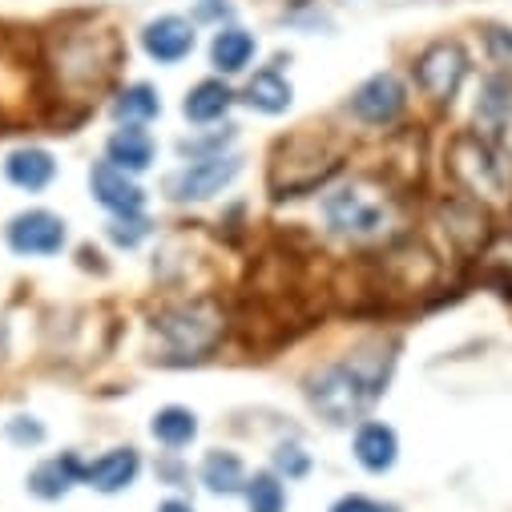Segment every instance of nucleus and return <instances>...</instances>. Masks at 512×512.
Wrapping results in <instances>:
<instances>
[{
  "label": "nucleus",
  "instance_id": "nucleus-1",
  "mask_svg": "<svg viewBox=\"0 0 512 512\" xmlns=\"http://www.w3.org/2000/svg\"><path fill=\"white\" fill-rule=\"evenodd\" d=\"M392 371V355L383 347H363L355 355H343L327 367H319L307 379V400L327 424H351L359 420L379 396Z\"/></svg>",
  "mask_w": 512,
  "mask_h": 512
},
{
  "label": "nucleus",
  "instance_id": "nucleus-2",
  "mask_svg": "<svg viewBox=\"0 0 512 512\" xmlns=\"http://www.w3.org/2000/svg\"><path fill=\"white\" fill-rule=\"evenodd\" d=\"M448 174L480 206L512 198V158L496 142H488L480 134L452 138V146H448Z\"/></svg>",
  "mask_w": 512,
  "mask_h": 512
},
{
  "label": "nucleus",
  "instance_id": "nucleus-3",
  "mask_svg": "<svg viewBox=\"0 0 512 512\" xmlns=\"http://www.w3.org/2000/svg\"><path fill=\"white\" fill-rule=\"evenodd\" d=\"M323 218L331 226V234L347 238V242H375L392 230L396 214H392V202L383 198L379 190L363 186V182H351V186H339L323 198Z\"/></svg>",
  "mask_w": 512,
  "mask_h": 512
},
{
  "label": "nucleus",
  "instance_id": "nucleus-4",
  "mask_svg": "<svg viewBox=\"0 0 512 512\" xmlns=\"http://www.w3.org/2000/svg\"><path fill=\"white\" fill-rule=\"evenodd\" d=\"M226 331V319L214 303L194 299V303H174L154 315V335H162L166 351L178 359H202L206 351L218 347Z\"/></svg>",
  "mask_w": 512,
  "mask_h": 512
},
{
  "label": "nucleus",
  "instance_id": "nucleus-5",
  "mask_svg": "<svg viewBox=\"0 0 512 512\" xmlns=\"http://www.w3.org/2000/svg\"><path fill=\"white\" fill-rule=\"evenodd\" d=\"M299 150H303L299 138L279 146V158L271 166V190H275V198L307 194V190H315L319 182H327L339 170V154L335 150H323L315 138H311V150L307 154H299Z\"/></svg>",
  "mask_w": 512,
  "mask_h": 512
},
{
  "label": "nucleus",
  "instance_id": "nucleus-6",
  "mask_svg": "<svg viewBox=\"0 0 512 512\" xmlns=\"http://www.w3.org/2000/svg\"><path fill=\"white\" fill-rule=\"evenodd\" d=\"M468 69H472V61H468V53H464L460 41H432L416 57V85L424 89L428 101L452 105L456 93H460V85L468 81Z\"/></svg>",
  "mask_w": 512,
  "mask_h": 512
},
{
  "label": "nucleus",
  "instance_id": "nucleus-7",
  "mask_svg": "<svg viewBox=\"0 0 512 512\" xmlns=\"http://www.w3.org/2000/svg\"><path fill=\"white\" fill-rule=\"evenodd\" d=\"M347 113L363 125H396L408 113V85L392 73H371L363 85H355V93L347 97Z\"/></svg>",
  "mask_w": 512,
  "mask_h": 512
},
{
  "label": "nucleus",
  "instance_id": "nucleus-8",
  "mask_svg": "<svg viewBox=\"0 0 512 512\" xmlns=\"http://www.w3.org/2000/svg\"><path fill=\"white\" fill-rule=\"evenodd\" d=\"M242 162L234 154H214V158H194L182 170H174L166 178V194L174 202H206L214 194H222L234 178H238Z\"/></svg>",
  "mask_w": 512,
  "mask_h": 512
},
{
  "label": "nucleus",
  "instance_id": "nucleus-9",
  "mask_svg": "<svg viewBox=\"0 0 512 512\" xmlns=\"http://www.w3.org/2000/svg\"><path fill=\"white\" fill-rule=\"evenodd\" d=\"M5 242L13 254H25V259H49V254H61L69 230L65 218H57L53 210H21L5 226Z\"/></svg>",
  "mask_w": 512,
  "mask_h": 512
},
{
  "label": "nucleus",
  "instance_id": "nucleus-10",
  "mask_svg": "<svg viewBox=\"0 0 512 512\" xmlns=\"http://www.w3.org/2000/svg\"><path fill=\"white\" fill-rule=\"evenodd\" d=\"M198 49V25L182 13H162L142 29V53L158 65H182Z\"/></svg>",
  "mask_w": 512,
  "mask_h": 512
},
{
  "label": "nucleus",
  "instance_id": "nucleus-11",
  "mask_svg": "<svg viewBox=\"0 0 512 512\" xmlns=\"http://www.w3.org/2000/svg\"><path fill=\"white\" fill-rule=\"evenodd\" d=\"M89 190L109 214H142L146 206V190L134 182V174L117 170L113 162H97L89 170Z\"/></svg>",
  "mask_w": 512,
  "mask_h": 512
},
{
  "label": "nucleus",
  "instance_id": "nucleus-12",
  "mask_svg": "<svg viewBox=\"0 0 512 512\" xmlns=\"http://www.w3.org/2000/svg\"><path fill=\"white\" fill-rule=\"evenodd\" d=\"M440 222H444L448 242H452L460 254H476V250L488 242V214H484V206L472 202L468 194L444 202V206H440Z\"/></svg>",
  "mask_w": 512,
  "mask_h": 512
},
{
  "label": "nucleus",
  "instance_id": "nucleus-13",
  "mask_svg": "<svg viewBox=\"0 0 512 512\" xmlns=\"http://www.w3.org/2000/svg\"><path fill=\"white\" fill-rule=\"evenodd\" d=\"M508 121H512V77L492 73L480 81V93H476V134L488 142H500Z\"/></svg>",
  "mask_w": 512,
  "mask_h": 512
},
{
  "label": "nucleus",
  "instance_id": "nucleus-14",
  "mask_svg": "<svg viewBox=\"0 0 512 512\" xmlns=\"http://www.w3.org/2000/svg\"><path fill=\"white\" fill-rule=\"evenodd\" d=\"M138 472H142V456H138V448H113V452L97 456L93 464H85V480H81V484H89L93 492L113 496V492H125V488H130V484L138 480Z\"/></svg>",
  "mask_w": 512,
  "mask_h": 512
},
{
  "label": "nucleus",
  "instance_id": "nucleus-15",
  "mask_svg": "<svg viewBox=\"0 0 512 512\" xmlns=\"http://www.w3.org/2000/svg\"><path fill=\"white\" fill-rule=\"evenodd\" d=\"M351 452H355L359 468H367V472L383 476V472H392V468H396V460H400V436H396V428H388V424L367 420V424H359Z\"/></svg>",
  "mask_w": 512,
  "mask_h": 512
},
{
  "label": "nucleus",
  "instance_id": "nucleus-16",
  "mask_svg": "<svg viewBox=\"0 0 512 512\" xmlns=\"http://www.w3.org/2000/svg\"><path fill=\"white\" fill-rule=\"evenodd\" d=\"M154 154H158V146L146 125H121L105 142V162H113L125 174H146L154 166Z\"/></svg>",
  "mask_w": 512,
  "mask_h": 512
},
{
  "label": "nucleus",
  "instance_id": "nucleus-17",
  "mask_svg": "<svg viewBox=\"0 0 512 512\" xmlns=\"http://www.w3.org/2000/svg\"><path fill=\"white\" fill-rule=\"evenodd\" d=\"M254 53H259V37L246 33L242 25H218L210 41V65L218 77H238L250 69Z\"/></svg>",
  "mask_w": 512,
  "mask_h": 512
},
{
  "label": "nucleus",
  "instance_id": "nucleus-18",
  "mask_svg": "<svg viewBox=\"0 0 512 512\" xmlns=\"http://www.w3.org/2000/svg\"><path fill=\"white\" fill-rule=\"evenodd\" d=\"M230 105H234V89L226 85V77H202L198 85H190V93L182 101V113L194 125H214L230 113Z\"/></svg>",
  "mask_w": 512,
  "mask_h": 512
},
{
  "label": "nucleus",
  "instance_id": "nucleus-19",
  "mask_svg": "<svg viewBox=\"0 0 512 512\" xmlns=\"http://www.w3.org/2000/svg\"><path fill=\"white\" fill-rule=\"evenodd\" d=\"M242 101L250 105V109H259V113H267V117H275V113H287L291 109V101H295V89H291V81L283 77V69H259L250 81H246V89H242Z\"/></svg>",
  "mask_w": 512,
  "mask_h": 512
},
{
  "label": "nucleus",
  "instance_id": "nucleus-20",
  "mask_svg": "<svg viewBox=\"0 0 512 512\" xmlns=\"http://www.w3.org/2000/svg\"><path fill=\"white\" fill-rule=\"evenodd\" d=\"M81 480H85V464L77 456H53V460H45L29 472V492L41 496V500H61Z\"/></svg>",
  "mask_w": 512,
  "mask_h": 512
},
{
  "label": "nucleus",
  "instance_id": "nucleus-21",
  "mask_svg": "<svg viewBox=\"0 0 512 512\" xmlns=\"http://www.w3.org/2000/svg\"><path fill=\"white\" fill-rule=\"evenodd\" d=\"M5 178H9L17 190L37 194V190H45V186L57 178V162H53V154H49V150L29 146V150L9 154V162H5Z\"/></svg>",
  "mask_w": 512,
  "mask_h": 512
},
{
  "label": "nucleus",
  "instance_id": "nucleus-22",
  "mask_svg": "<svg viewBox=\"0 0 512 512\" xmlns=\"http://www.w3.org/2000/svg\"><path fill=\"white\" fill-rule=\"evenodd\" d=\"M158 113H162V97H158V89L146 85V81L125 85V89L113 97V117H117L121 125H150Z\"/></svg>",
  "mask_w": 512,
  "mask_h": 512
},
{
  "label": "nucleus",
  "instance_id": "nucleus-23",
  "mask_svg": "<svg viewBox=\"0 0 512 512\" xmlns=\"http://www.w3.org/2000/svg\"><path fill=\"white\" fill-rule=\"evenodd\" d=\"M198 480L218 496H234V492L246 488V468L234 452H206V460L198 468Z\"/></svg>",
  "mask_w": 512,
  "mask_h": 512
},
{
  "label": "nucleus",
  "instance_id": "nucleus-24",
  "mask_svg": "<svg viewBox=\"0 0 512 512\" xmlns=\"http://www.w3.org/2000/svg\"><path fill=\"white\" fill-rule=\"evenodd\" d=\"M150 432H154V440L166 444V448H186V444H194V436H198V416H194L190 408L170 404V408L154 412Z\"/></svg>",
  "mask_w": 512,
  "mask_h": 512
},
{
  "label": "nucleus",
  "instance_id": "nucleus-25",
  "mask_svg": "<svg viewBox=\"0 0 512 512\" xmlns=\"http://www.w3.org/2000/svg\"><path fill=\"white\" fill-rule=\"evenodd\" d=\"M242 496H246L250 512H287V488H283L279 472H254V476H246Z\"/></svg>",
  "mask_w": 512,
  "mask_h": 512
},
{
  "label": "nucleus",
  "instance_id": "nucleus-26",
  "mask_svg": "<svg viewBox=\"0 0 512 512\" xmlns=\"http://www.w3.org/2000/svg\"><path fill=\"white\" fill-rule=\"evenodd\" d=\"M146 234H150V222L142 214H113V222H109V238L117 246H125V250L138 246Z\"/></svg>",
  "mask_w": 512,
  "mask_h": 512
},
{
  "label": "nucleus",
  "instance_id": "nucleus-27",
  "mask_svg": "<svg viewBox=\"0 0 512 512\" xmlns=\"http://www.w3.org/2000/svg\"><path fill=\"white\" fill-rule=\"evenodd\" d=\"M484 49H488V61H492L500 73L512 69V29L488 25V29H484Z\"/></svg>",
  "mask_w": 512,
  "mask_h": 512
},
{
  "label": "nucleus",
  "instance_id": "nucleus-28",
  "mask_svg": "<svg viewBox=\"0 0 512 512\" xmlns=\"http://www.w3.org/2000/svg\"><path fill=\"white\" fill-rule=\"evenodd\" d=\"M275 472L287 476V480H299V476L311 472V456L299 444H279L275 448Z\"/></svg>",
  "mask_w": 512,
  "mask_h": 512
},
{
  "label": "nucleus",
  "instance_id": "nucleus-29",
  "mask_svg": "<svg viewBox=\"0 0 512 512\" xmlns=\"http://www.w3.org/2000/svg\"><path fill=\"white\" fill-rule=\"evenodd\" d=\"M331 512H400V508L396 504H379V500H371L363 492H347V496H339L331 504Z\"/></svg>",
  "mask_w": 512,
  "mask_h": 512
},
{
  "label": "nucleus",
  "instance_id": "nucleus-30",
  "mask_svg": "<svg viewBox=\"0 0 512 512\" xmlns=\"http://www.w3.org/2000/svg\"><path fill=\"white\" fill-rule=\"evenodd\" d=\"M9 436H13L17 444H41V440H45V428H41L33 416H17V420L9 424Z\"/></svg>",
  "mask_w": 512,
  "mask_h": 512
},
{
  "label": "nucleus",
  "instance_id": "nucleus-31",
  "mask_svg": "<svg viewBox=\"0 0 512 512\" xmlns=\"http://www.w3.org/2000/svg\"><path fill=\"white\" fill-rule=\"evenodd\" d=\"M492 263H496V271H500V275H504V279L512 283V234H508V238H504V242L496 246V254H492Z\"/></svg>",
  "mask_w": 512,
  "mask_h": 512
},
{
  "label": "nucleus",
  "instance_id": "nucleus-32",
  "mask_svg": "<svg viewBox=\"0 0 512 512\" xmlns=\"http://www.w3.org/2000/svg\"><path fill=\"white\" fill-rule=\"evenodd\" d=\"M158 512H194V504H190V500L170 496V500H162V504H158Z\"/></svg>",
  "mask_w": 512,
  "mask_h": 512
}]
</instances>
